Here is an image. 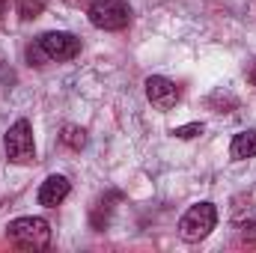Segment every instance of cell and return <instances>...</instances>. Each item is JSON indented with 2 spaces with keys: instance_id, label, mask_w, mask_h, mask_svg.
I'll list each match as a JSON object with an SVG mask.
<instances>
[{
  "instance_id": "1",
  "label": "cell",
  "mask_w": 256,
  "mask_h": 253,
  "mask_svg": "<svg viewBox=\"0 0 256 253\" xmlns=\"http://www.w3.org/2000/svg\"><path fill=\"white\" fill-rule=\"evenodd\" d=\"M6 238L21 250H45L51 244V224L45 218H15L6 224Z\"/></svg>"
},
{
  "instance_id": "2",
  "label": "cell",
  "mask_w": 256,
  "mask_h": 253,
  "mask_svg": "<svg viewBox=\"0 0 256 253\" xmlns=\"http://www.w3.org/2000/svg\"><path fill=\"white\" fill-rule=\"evenodd\" d=\"M214 226H218V208H214V202H196V206H191V208L182 214V220H179V236H182L185 242L196 244V242L208 238Z\"/></svg>"
},
{
  "instance_id": "3",
  "label": "cell",
  "mask_w": 256,
  "mask_h": 253,
  "mask_svg": "<svg viewBox=\"0 0 256 253\" xmlns=\"http://www.w3.org/2000/svg\"><path fill=\"white\" fill-rule=\"evenodd\" d=\"M3 149L12 164H33L36 161V143H33V126L27 120H15L3 134Z\"/></svg>"
},
{
  "instance_id": "4",
  "label": "cell",
  "mask_w": 256,
  "mask_h": 253,
  "mask_svg": "<svg viewBox=\"0 0 256 253\" xmlns=\"http://www.w3.org/2000/svg\"><path fill=\"white\" fill-rule=\"evenodd\" d=\"M86 18L98 30H126L131 21V9L126 0H92L86 9Z\"/></svg>"
},
{
  "instance_id": "5",
  "label": "cell",
  "mask_w": 256,
  "mask_h": 253,
  "mask_svg": "<svg viewBox=\"0 0 256 253\" xmlns=\"http://www.w3.org/2000/svg\"><path fill=\"white\" fill-rule=\"evenodd\" d=\"M36 48H39L48 60L63 63V60H74V57L80 54V39L72 36V33H66V30H51V33H42V36H39Z\"/></svg>"
},
{
  "instance_id": "6",
  "label": "cell",
  "mask_w": 256,
  "mask_h": 253,
  "mask_svg": "<svg viewBox=\"0 0 256 253\" xmlns=\"http://www.w3.org/2000/svg\"><path fill=\"white\" fill-rule=\"evenodd\" d=\"M143 86H146V98H149V104H152L155 110H170V108L179 104V86H176L170 78L152 74V78H146Z\"/></svg>"
},
{
  "instance_id": "7",
  "label": "cell",
  "mask_w": 256,
  "mask_h": 253,
  "mask_svg": "<svg viewBox=\"0 0 256 253\" xmlns=\"http://www.w3.org/2000/svg\"><path fill=\"white\" fill-rule=\"evenodd\" d=\"M72 194V185H68V179L60 176V173H54V176H48L45 182H42V188H39V206H45V208H57V206H63V200Z\"/></svg>"
},
{
  "instance_id": "8",
  "label": "cell",
  "mask_w": 256,
  "mask_h": 253,
  "mask_svg": "<svg viewBox=\"0 0 256 253\" xmlns=\"http://www.w3.org/2000/svg\"><path fill=\"white\" fill-rule=\"evenodd\" d=\"M230 155L232 161H248V158H256V128L250 131H238L230 143Z\"/></svg>"
},
{
  "instance_id": "9",
  "label": "cell",
  "mask_w": 256,
  "mask_h": 253,
  "mask_svg": "<svg viewBox=\"0 0 256 253\" xmlns=\"http://www.w3.org/2000/svg\"><path fill=\"white\" fill-rule=\"evenodd\" d=\"M60 140H63L68 149H84L86 146V131L78 126H66L63 134H60Z\"/></svg>"
},
{
  "instance_id": "10",
  "label": "cell",
  "mask_w": 256,
  "mask_h": 253,
  "mask_svg": "<svg viewBox=\"0 0 256 253\" xmlns=\"http://www.w3.org/2000/svg\"><path fill=\"white\" fill-rule=\"evenodd\" d=\"M238 102H236V96H230V92H212L208 96V108H214L218 114H226L230 108H236Z\"/></svg>"
},
{
  "instance_id": "11",
  "label": "cell",
  "mask_w": 256,
  "mask_h": 253,
  "mask_svg": "<svg viewBox=\"0 0 256 253\" xmlns=\"http://www.w3.org/2000/svg\"><path fill=\"white\" fill-rule=\"evenodd\" d=\"M42 12H45V3H42V0H21V3H18V15H21L24 21L39 18Z\"/></svg>"
},
{
  "instance_id": "12",
  "label": "cell",
  "mask_w": 256,
  "mask_h": 253,
  "mask_svg": "<svg viewBox=\"0 0 256 253\" xmlns=\"http://www.w3.org/2000/svg\"><path fill=\"white\" fill-rule=\"evenodd\" d=\"M202 122H188V126H179V128H173V137L176 140H191V137H200L202 134Z\"/></svg>"
},
{
  "instance_id": "13",
  "label": "cell",
  "mask_w": 256,
  "mask_h": 253,
  "mask_svg": "<svg viewBox=\"0 0 256 253\" xmlns=\"http://www.w3.org/2000/svg\"><path fill=\"white\" fill-rule=\"evenodd\" d=\"M242 238H244V242H256V220H254V224H248V226L242 230Z\"/></svg>"
},
{
  "instance_id": "14",
  "label": "cell",
  "mask_w": 256,
  "mask_h": 253,
  "mask_svg": "<svg viewBox=\"0 0 256 253\" xmlns=\"http://www.w3.org/2000/svg\"><path fill=\"white\" fill-rule=\"evenodd\" d=\"M248 80H250V84H254V86H256V66H254V68H250V72H248Z\"/></svg>"
},
{
  "instance_id": "15",
  "label": "cell",
  "mask_w": 256,
  "mask_h": 253,
  "mask_svg": "<svg viewBox=\"0 0 256 253\" xmlns=\"http://www.w3.org/2000/svg\"><path fill=\"white\" fill-rule=\"evenodd\" d=\"M3 9H6V0H0V15H3Z\"/></svg>"
}]
</instances>
